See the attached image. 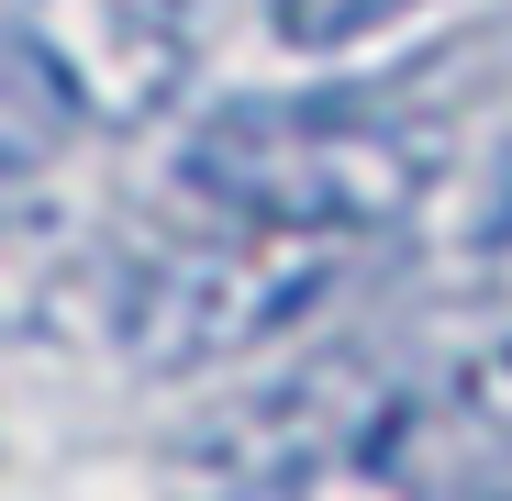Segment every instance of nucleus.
Segmentation results:
<instances>
[{
  "label": "nucleus",
  "instance_id": "1",
  "mask_svg": "<svg viewBox=\"0 0 512 501\" xmlns=\"http://www.w3.org/2000/svg\"><path fill=\"white\" fill-rule=\"evenodd\" d=\"M446 179V123L390 112V101H223L179 134L167 190L190 212H234V223H279V234H334V245H379L390 223H412Z\"/></svg>",
  "mask_w": 512,
  "mask_h": 501
},
{
  "label": "nucleus",
  "instance_id": "2",
  "mask_svg": "<svg viewBox=\"0 0 512 501\" xmlns=\"http://www.w3.org/2000/svg\"><path fill=\"white\" fill-rule=\"evenodd\" d=\"M357 257H368V245L234 223V212H190L179 234H156L145 257H123L112 334H123V357L145 379H201V368H234L256 346H279L290 323H312L334 290L357 279Z\"/></svg>",
  "mask_w": 512,
  "mask_h": 501
},
{
  "label": "nucleus",
  "instance_id": "3",
  "mask_svg": "<svg viewBox=\"0 0 512 501\" xmlns=\"http://www.w3.org/2000/svg\"><path fill=\"white\" fill-rule=\"evenodd\" d=\"M12 56L78 134H134L190 101V0H23Z\"/></svg>",
  "mask_w": 512,
  "mask_h": 501
},
{
  "label": "nucleus",
  "instance_id": "4",
  "mask_svg": "<svg viewBox=\"0 0 512 501\" xmlns=\"http://www.w3.org/2000/svg\"><path fill=\"white\" fill-rule=\"evenodd\" d=\"M435 0H279V45L290 56H357V45H379L390 23H423Z\"/></svg>",
  "mask_w": 512,
  "mask_h": 501
},
{
  "label": "nucleus",
  "instance_id": "5",
  "mask_svg": "<svg viewBox=\"0 0 512 501\" xmlns=\"http://www.w3.org/2000/svg\"><path fill=\"white\" fill-rule=\"evenodd\" d=\"M490 501H512V490H490Z\"/></svg>",
  "mask_w": 512,
  "mask_h": 501
}]
</instances>
